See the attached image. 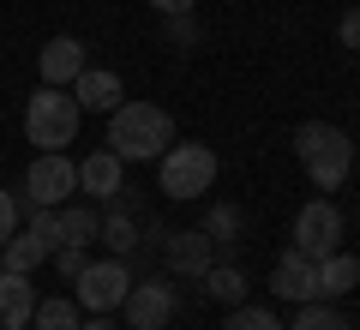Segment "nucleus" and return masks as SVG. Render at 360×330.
Here are the masks:
<instances>
[{
  "instance_id": "f257e3e1",
  "label": "nucleus",
  "mask_w": 360,
  "mask_h": 330,
  "mask_svg": "<svg viewBox=\"0 0 360 330\" xmlns=\"http://www.w3.org/2000/svg\"><path fill=\"white\" fill-rule=\"evenodd\" d=\"M174 144V115H168L162 102H120L115 115H108V151L120 163H156V156Z\"/></svg>"
},
{
  "instance_id": "f03ea898",
  "label": "nucleus",
  "mask_w": 360,
  "mask_h": 330,
  "mask_svg": "<svg viewBox=\"0 0 360 330\" xmlns=\"http://www.w3.org/2000/svg\"><path fill=\"white\" fill-rule=\"evenodd\" d=\"M295 156H300V168H307V180L319 192H336L348 180V163H354V139L342 127H330V120H300Z\"/></svg>"
},
{
  "instance_id": "7ed1b4c3",
  "label": "nucleus",
  "mask_w": 360,
  "mask_h": 330,
  "mask_svg": "<svg viewBox=\"0 0 360 330\" xmlns=\"http://www.w3.org/2000/svg\"><path fill=\"white\" fill-rule=\"evenodd\" d=\"M217 151L210 144H168L162 156H156V192L162 198H174V204H193V198H205L210 186H217Z\"/></svg>"
},
{
  "instance_id": "20e7f679",
  "label": "nucleus",
  "mask_w": 360,
  "mask_h": 330,
  "mask_svg": "<svg viewBox=\"0 0 360 330\" xmlns=\"http://www.w3.org/2000/svg\"><path fill=\"white\" fill-rule=\"evenodd\" d=\"M78 120H84V108H78V96L60 90V84H37V96L25 102V139L37 144V151H66V144L78 139Z\"/></svg>"
},
{
  "instance_id": "39448f33",
  "label": "nucleus",
  "mask_w": 360,
  "mask_h": 330,
  "mask_svg": "<svg viewBox=\"0 0 360 330\" xmlns=\"http://www.w3.org/2000/svg\"><path fill=\"white\" fill-rule=\"evenodd\" d=\"M127 288H132V265L127 258H90L84 270L72 277V300L84 306V312H120V300H127Z\"/></svg>"
},
{
  "instance_id": "423d86ee",
  "label": "nucleus",
  "mask_w": 360,
  "mask_h": 330,
  "mask_svg": "<svg viewBox=\"0 0 360 330\" xmlns=\"http://www.w3.org/2000/svg\"><path fill=\"white\" fill-rule=\"evenodd\" d=\"M120 312H127V330H168V324H174V312H180L174 277H132Z\"/></svg>"
},
{
  "instance_id": "0eeeda50",
  "label": "nucleus",
  "mask_w": 360,
  "mask_h": 330,
  "mask_svg": "<svg viewBox=\"0 0 360 330\" xmlns=\"http://www.w3.org/2000/svg\"><path fill=\"white\" fill-rule=\"evenodd\" d=\"M96 241H103L115 258H132V253H139V241H144V198H139V186H120L115 198L103 204Z\"/></svg>"
},
{
  "instance_id": "6e6552de",
  "label": "nucleus",
  "mask_w": 360,
  "mask_h": 330,
  "mask_svg": "<svg viewBox=\"0 0 360 330\" xmlns=\"http://www.w3.org/2000/svg\"><path fill=\"white\" fill-rule=\"evenodd\" d=\"M72 192H78V163L66 151H37V163H30V174H25V198H18V204H49V210H60Z\"/></svg>"
},
{
  "instance_id": "1a4fd4ad",
  "label": "nucleus",
  "mask_w": 360,
  "mask_h": 330,
  "mask_svg": "<svg viewBox=\"0 0 360 330\" xmlns=\"http://www.w3.org/2000/svg\"><path fill=\"white\" fill-rule=\"evenodd\" d=\"M342 210H336L330 198H312V204H300V216H295V253H307V258H330V253H342Z\"/></svg>"
},
{
  "instance_id": "9d476101",
  "label": "nucleus",
  "mask_w": 360,
  "mask_h": 330,
  "mask_svg": "<svg viewBox=\"0 0 360 330\" xmlns=\"http://www.w3.org/2000/svg\"><path fill=\"white\" fill-rule=\"evenodd\" d=\"M162 265H168V277H174V282H198L210 265H217V246H210L205 229H168Z\"/></svg>"
},
{
  "instance_id": "9b49d317",
  "label": "nucleus",
  "mask_w": 360,
  "mask_h": 330,
  "mask_svg": "<svg viewBox=\"0 0 360 330\" xmlns=\"http://www.w3.org/2000/svg\"><path fill=\"white\" fill-rule=\"evenodd\" d=\"M90 66V54H84V42L78 37H49L42 42V54H37V72H42V84H60V90H72V78Z\"/></svg>"
},
{
  "instance_id": "f8f14e48",
  "label": "nucleus",
  "mask_w": 360,
  "mask_h": 330,
  "mask_svg": "<svg viewBox=\"0 0 360 330\" xmlns=\"http://www.w3.org/2000/svg\"><path fill=\"white\" fill-rule=\"evenodd\" d=\"M72 96L84 115H115L120 102H127V84H120V72H108V66H84V72L72 78Z\"/></svg>"
},
{
  "instance_id": "ddd939ff",
  "label": "nucleus",
  "mask_w": 360,
  "mask_h": 330,
  "mask_svg": "<svg viewBox=\"0 0 360 330\" xmlns=\"http://www.w3.org/2000/svg\"><path fill=\"white\" fill-rule=\"evenodd\" d=\"M270 294H276V300H295V306L319 300V282H312V258L288 246V253L270 265Z\"/></svg>"
},
{
  "instance_id": "4468645a",
  "label": "nucleus",
  "mask_w": 360,
  "mask_h": 330,
  "mask_svg": "<svg viewBox=\"0 0 360 330\" xmlns=\"http://www.w3.org/2000/svg\"><path fill=\"white\" fill-rule=\"evenodd\" d=\"M120 186H127V163H120L108 144H103V151H90L84 163H78V192H90V204H108Z\"/></svg>"
},
{
  "instance_id": "2eb2a0df",
  "label": "nucleus",
  "mask_w": 360,
  "mask_h": 330,
  "mask_svg": "<svg viewBox=\"0 0 360 330\" xmlns=\"http://www.w3.org/2000/svg\"><path fill=\"white\" fill-rule=\"evenodd\" d=\"M37 300H42V294L30 288V277H18V270H0V330H30Z\"/></svg>"
},
{
  "instance_id": "dca6fc26",
  "label": "nucleus",
  "mask_w": 360,
  "mask_h": 330,
  "mask_svg": "<svg viewBox=\"0 0 360 330\" xmlns=\"http://www.w3.org/2000/svg\"><path fill=\"white\" fill-rule=\"evenodd\" d=\"M198 229L210 234L217 258H234V253L246 246V210H240V204H229V198H222V204H210V210H205V222H198Z\"/></svg>"
},
{
  "instance_id": "f3484780",
  "label": "nucleus",
  "mask_w": 360,
  "mask_h": 330,
  "mask_svg": "<svg viewBox=\"0 0 360 330\" xmlns=\"http://www.w3.org/2000/svg\"><path fill=\"white\" fill-rule=\"evenodd\" d=\"M312 282H319V300H342V294L360 288V258L348 246L330 258H312Z\"/></svg>"
},
{
  "instance_id": "a211bd4d",
  "label": "nucleus",
  "mask_w": 360,
  "mask_h": 330,
  "mask_svg": "<svg viewBox=\"0 0 360 330\" xmlns=\"http://www.w3.org/2000/svg\"><path fill=\"white\" fill-rule=\"evenodd\" d=\"M198 282H205V300H217V306H240L246 288H252V282H246V270L234 265V258H217Z\"/></svg>"
},
{
  "instance_id": "6ab92c4d",
  "label": "nucleus",
  "mask_w": 360,
  "mask_h": 330,
  "mask_svg": "<svg viewBox=\"0 0 360 330\" xmlns=\"http://www.w3.org/2000/svg\"><path fill=\"white\" fill-rule=\"evenodd\" d=\"M49 265V241H42L37 229H18L13 241L0 246V270H18V277H30V270Z\"/></svg>"
},
{
  "instance_id": "aec40b11",
  "label": "nucleus",
  "mask_w": 360,
  "mask_h": 330,
  "mask_svg": "<svg viewBox=\"0 0 360 330\" xmlns=\"http://www.w3.org/2000/svg\"><path fill=\"white\" fill-rule=\"evenodd\" d=\"M54 222H60V246H96V222H103V210H96V204H60Z\"/></svg>"
},
{
  "instance_id": "412c9836",
  "label": "nucleus",
  "mask_w": 360,
  "mask_h": 330,
  "mask_svg": "<svg viewBox=\"0 0 360 330\" xmlns=\"http://www.w3.org/2000/svg\"><path fill=\"white\" fill-rule=\"evenodd\" d=\"M78 324H84V306L72 294H42L37 318H30V330H78Z\"/></svg>"
},
{
  "instance_id": "4be33fe9",
  "label": "nucleus",
  "mask_w": 360,
  "mask_h": 330,
  "mask_svg": "<svg viewBox=\"0 0 360 330\" xmlns=\"http://www.w3.org/2000/svg\"><path fill=\"white\" fill-rule=\"evenodd\" d=\"M288 330H354V324L336 312V300H307V306L295 312V324H288Z\"/></svg>"
},
{
  "instance_id": "5701e85b",
  "label": "nucleus",
  "mask_w": 360,
  "mask_h": 330,
  "mask_svg": "<svg viewBox=\"0 0 360 330\" xmlns=\"http://www.w3.org/2000/svg\"><path fill=\"white\" fill-rule=\"evenodd\" d=\"M222 330H288V324H283L276 312H270V306H252V300H240V306H229Z\"/></svg>"
},
{
  "instance_id": "b1692460",
  "label": "nucleus",
  "mask_w": 360,
  "mask_h": 330,
  "mask_svg": "<svg viewBox=\"0 0 360 330\" xmlns=\"http://www.w3.org/2000/svg\"><path fill=\"white\" fill-rule=\"evenodd\" d=\"M198 42H205V25H198V13H168V49L193 54Z\"/></svg>"
},
{
  "instance_id": "393cba45",
  "label": "nucleus",
  "mask_w": 360,
  "mask_h": 330,
  "mask_svg": "<svg viewBox=\"0 0 360 330\" xmlns=\"http://www.w3.org/2000/svg\"><path fill=\"white\" fill-rule=\"evenodd\" d=\"M49 258H54V270H60V277H66V282H72V277H78V270H84V265H90V246H54V253H49Z\"/></svg>"
},
{
  "instance_id": "a878e982",
  "label": "nucleus",
  "mask_w": 360,
  "mask_h": 330,
  "mask_svg": "<svg viewBox=\"0 0 360 330\" xmlns=\"http://www.w3.org/2000/svg\"><path fill=\"white\" fill-rule=\"evenodd\" d=\"M18 216H25V204H18V192H6V186H0V246H6V241L18 234Z\"/></svg>"
},
{
  "instance_id": "bb28decb",
  "label": "nucleus",
  "mask_w": 360,
  "mask_h": 330,
  "mask_svg": "<svg viewBox=\"0 0 360 330\" xmlns=\"http://www.w3.org/2000/svg\"><path fill=\"white\" fill-rule=\"evenodd\" d=\"M336 37H342V49H354V54H360V6H348V13H342Z\"/></svg>"
},
{
  "instance_id": "cd10ccee",
  "label": "nucleus",
  "mask_w": 360,
  "mask_h": 330,
  "mask_svg": "<svg viewBox=\"0 0 360 330\" xmlns=\"http://www.w3.org/2000/svg\"><path fill=\"white\" fill-rule=\"evenodd\" d=\"M78 330H120V324H115V312H84V324H78Z\"/></svg>"
},
{
  "instance_id": "c85d7f7f",
  "label": "nucleus",
  "mask_w": 360,
  "mask_h": 330,
  "mask_svg": "<svg viewBox=\"0 0 360 330\" xmlns=\"http://www.w3.org/2000/svg\"><path fill=\"white\" fill-rule=\"evenodd\" d=\"M150 6H156V13H162V18H168V13H193L198 0H150Z\"/></svg>"
},
{
  "instance_id": "c756f323",
  "label": "nucleus",
  "mask_w": 360,
  "mask_h": 330,
  "mask_svg": "<svg viewBox=\"0 0 360 330\" xmlns=\"http://www.w3.org/2000/svg\"><path fill=\"white\" fill-rule=\"evenodd\" d=\"M354 156H360V132H354Z\"/></svg>"
}]
</instances>
